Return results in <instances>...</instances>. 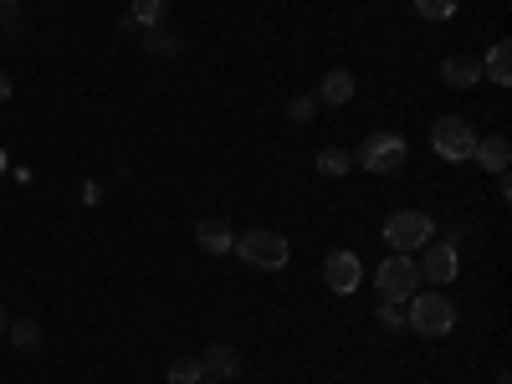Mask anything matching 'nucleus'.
I'll use <instances>...</instances> for the list:
<instances>
[{
    "mask_svg": "<svg viewBox=\"0 0 512 384\" xmlns=\"http://www.w3.org/2000/svg\"><path fill=\"white\" fill-rule=\"evenodd\" d=\"M405 328H415L420 338H446L456 328V303L446 292H415L405 303Z\"/></svg>",
    "mask_w": 512,
    "mask_h": 384,
    "instance_id": "1",
    "label": "nucleus"
},
{
    "mask_svg": "<svg viewBox=\"0 0 512 384\" xmlns=\"http://www.w3.org/2000/svg\"><path fill=\"white\" fill-rule=\"evenodd\" d=\"M246 267H256V272H282L287 262H292V246H287V236H277V231H267V226H256V231H246V236H236V246H231Z\"/></svg>",
    "mask_w": 512,
    "mask_h": 384,
    "instance_id": "2",
    "label": "nucleus"
},
{
    "mask_svg": "<svg viewBox=\"0 0 512 384\" xmlns=\"http://www.w3.org/2000/svg\"><path fill=\"white\" fill-rule=\"evenodd\" d=\"M384 241H390V251H400V256H415L425 241H436V221L425 216V210H395L390 221H384V231H379Z\"/></svg>",
    "mask_w": 512,
    "mask_h": 384,
    "instance_id": "3",
    "label": "nucleus"
},
{
    "mask_svg": "<svg viewBox=\"0 0 512 384\" xmlns=\"http://www.w3.org/2000/svg\"><path fill=\"white\" fill-rule=\"evenodd\" d=\"M374 287H379V297H384V303H410V297L420 292L415 256H400V251H390V256L379 262V272H374Z\"/></svg>",
    "mask_w": 512,
    "mask_h": 384,
    "instance_id": "4",
    "label": "nucleus"
},
{
    "mask_svg": "<svg viewBox=\"0 0 512 384\" xmlns=\"http://www.w3.org/2000/svg\"><path fill=\"white\" fill-rule=\"evenodd\" d=\"M405 154H410V144L400 134H390V128H379V134L364 139V149L354 154V164L369 169V175H395V169L405 164Z\"/></svg>",
    "mask_w": 512,
    "mask_h": 384,
    "instance_id": "5",
    "label": "nucleus"
},
{
    "mask_svg": "<svg viewBox=\"0 0 512 384\" xmlns=\"http://www.w3.org/2000/svg\"><path fill=\"white\" fill-rule=\"evenodd\" d=\"M431 149H436L446 164L472 159V149H477V128H472V118H461V113L441 118V123L431 128Z\"/></svg>",
    "mask_w": 512,
    "mask_h": 384,
    "instance_id": "6",
    "label": "nucleus"
},
{
    "mask_svg": "<svg viewBox=\"0 0 512 384\" xmlns=\"http://www.w3.org/2000/svg\"><path fill=\"white\" fill-rule=\"evenodd\" d=\"M415 272H420V282L446 287V282H456V272H461V251H456L451 241H425V246H420Z\"/></svg>",
    "mask_w": 512,
    "mask_h": 384,
    "instance_id": "7",
    "label": "nucleus"
},
{
    "mask_svg": "<svg viewBox=\"0 0 512 384\" xmlns=\"http://www.w3.org/2000/svg\"><path fill=\"white\" fill-rule=\"evenodd\" d=\"M323 282H328V292H338V297H349V292H359V282H364V262H359V251H328L323 256Z\"/></svg>",
    "mask_w": 512,
    "mask_h": 384,
    "instance_id": "8",
    "label": "nucleus"
},
{
    "mask_svg": "<svg viewBox=\"0 0 512 384\" xmlns=\"http://www.w3.org/2000/svg\"><path fill=\"white\" fill-rule=\"evenodd\" d=\"M313 98H318V103H328V108H344V103L354 98V72H344V67H328Z\"/></svg>",
    "mask_w": 512,
    "mask_h": 384,
    "instance_id": "9",
    "label": "nucleus"
},
{
    "mask_svg": "<svg viewBox=\"0 0 512 384\" xmlns=\"http://www.w3.org/2000/svg\"><path fill=\"white\" fill-rule=\"evenodd\" d=\"M441 82H446V88H477V82H482V62L477 57H441Z\"/></svg>",
    "mask_w": 512,
    "mask_h": 384,
    "instance_id": "10",
    "label": "nucleus"
},
{
    "mask_svg": "<svg viewBox=\"0 0 512 384\" xmlns=\"http://www.w3.org/2000/svg\"><path fill=\"white\" fill-rule=\"evenodd\" d=\"M200 369H205V379H236L241 374V354L231 344H210L200 354Z\"/></svg>",
    "mask_w": 512,
    "mask_h": 384,
    "instance_id": "11",
    "label": "nucleus"
},
{
    "mask_svg": "<svg viewBox=\"0 0 512 384\" xmlns=\"http://www.w3.org/2000/svg\"><path fill=\"white\" fill-rule=\"evenodd\" d=\"M195 246L210 251V256H226L236 246V231L226 221H195Z\"/></svg>",
    "mask_w": 512,
    "mask_h": 384,
    "instance_id": "12",
    "label": "nucleus"
},
{
    "mask_svg": "<svg viewBox=\"0 0 512 384\" xmlns=\"http://www.w3.org/2000/svg\"><path fill=\"white\" fill-rule=\"evenodd\" d=\"M507 139L502 134H487V139H477V149H472V159L482 164V169H492V175H507Z\"/></svg>",
    "mask_w": 512,
    "mask_h": 384,
    "instance_id": "13",
    "label": "nucleus"
},
{
    "mask_svg": "<svg viewBox=\"0 0 512 384\" xmlns=\"http://www.w3.org/2000/svg\"><path fill=\"white\" fill-rule=\"evenodd\" d=\"M482 77H492L497 88H507V82H512V41H497V47L487 52V62H482Z\"/></svg>",
    "mask_w": 512,
    "mask_h": 384,
    "instance_id": "14",
    "label": "nucleus"
},
{
    "mask_svg": "<svg viewBox=\"0 0 512 384\" xmlns=\"http://www.w3.org/2000/svg\"><path fill=\"white\" fill-rule=\"evenodd\" d=\"M164 11H169V0H134V6H128V21H134L139 31H149V26H164Z\"/></svg>",
    "mask_w": 512,
    "mask_h": 384,
    "instance_id": "15",
    "label": "nucleus"
},
{
    "mask_svg": "<svg viewBox=\"0 0 512 384\" xmlns=\"http://www.w3.org/2000/svg\"><path fill=\"white\" fill-rule=\"evenodd\" d=\"M6 333H11V344H16L21 354H36V349H41V328H36L31 318H11Z\"/></svg>",
    "mask_w": 512,
    "mask_h": 384,
    "instance_id": "16",
    "label": "nucleus"
},
{
    "mask_svg": "<svg viewBox=\"0 0 512 384\" xmlns=\"http://www.w3.org/2000/svg\"><path fill=\"white\" fill-rule=\"evenodd\" d=\"M349 169H354V154H349V149H323V154H318V175H328V180L349 175Z\"/></svg>",
    "mask_w": 512,
    "mask_h": 384,
    "instance_id": "17",
    "label": "nucleus"
},
{
    "mask_svg": "<svg viewBox=\"0 0 512 384\" xmlns=\"http://www.w3.org/2000/svg\"><path fill=\"white\" fill-rule=\"evenodd\" d=\"M144 47H149L154 57H175V52H180V36H169L164 26H149V31H144Z\"/></svg>",
    "mask_w": 512,
    "mask_h": 384,
    "instance_id": "18",
    "label": "nucleus"
},
{
    "mask_svg": "<svg viewBox=\"0 0 512 384\" xmlns=\"http://www.w3.org/2000/svg\"><path fill=\"white\" fill-rule=\"evenodd\" d=\"M415 16L420 21H451L456 16V0H415Z\"/></svg>",
    "mask_w": 512,
    "mask_h": 384,
    "instance_id": "19",
    "label": "nucleus"
},
{
    "mask_svg": "<svg viewBox=\"0 0 512 384\" xmlns=\"http://www.w3.org/2000/svg\"><path fill=\"white\" fill-rule=\"evenodd\" d=\"M200 379H205L200 359H175L169 364V384H200Z\"/></svg>",
    "mask_w": 512,
    "mask_h": 384,
    "instance_id": "20",
    "label": "nucleus"
},
{
    "mask_svg": "<svg viewBox=\"0 0 512 384\" xmlns=\"http://www.w3.org/2000/svg\"><path fill=\"white\" fill-rule=\"evenodd\" d=\"M374 318L395 333V328H405V303H379V313H374Z\"/></svg>",
    "mask_w": 512,
    "mask_h": 384,
    "instance_id": "21",
    "label": "nucleus"
},
{
    "mask_svg": "<svg viewBox=\"0 0 512 384\" xmlns=\"http://www.w3.org/2000/svg\"><path fill=\"white\" fill-rule=\"evenodd\" d=\"M287 113H292V123H308V118L318 113V98H313V93H303V98H292V108H287Z\"/></svg>",
    "mask_w": 512,
    "mask_h": 384,
    "instance_id": "22",
    "label": "nucleus"
},
{
    "mask_svg": "<svg viewBox=\"0 0 512 384\" xmlns=\"http://www.w3.org/2000/svg\"><path fill=\"white\" fill-rule=\"evenodd\" d=\"M0 31H21V11H16V0H0Z\"/></svg>",
    "mask_w": 512,
    "mask_h": 384,
    "instance_id": "23",
    "label": "nucleus"
},
{
    "mask_svg": "<svg viewBox=\"0 0 512 384\" xmlns=\"http://www.w3.org/2000/svg\"><path fill=\"white\" fill-rule=\"evenodd\" d=\"M82 200L98 205V200H103V185H98V180H88V185H82Z\"/></svg>",
    "mask_w": 512,
    "mask_h": 384,
    "instance_id": "24",
    "label": "nucleus"
},
{
    "mask_svg": "<svg viewBox=\"0 0 512 384\" xmlns=\"http://www.w3.org/2000/svg\"><path fill=\"white\" fill-rule=\"evenodd\" d=\"M6 98H11V77H6V72H0V103H6Z\"/></svg>",
    "mask_w": 512,
    "mask_h": 384,
    "instance_id": "25",
    "label": "nucleus"
},
{
    "mask_svg": "<svg viewBox=\"0 0 512 384\" xmlns=\"http://www.w3.org/2000/svg\"><path fill=\"white\" fill-rule=\"evenodd\" d=\"M6 328H11V313H6V303H0V338H6Z\"/></svg>",
    "mask_w": 512,
    "mask_h": 384,
    "instance_id": "26",
    "label": "nucleus"
},
{
    "mask_svg": "<svg viewBox=\"0 0 512 384\" xmlns=\"http://www.w3.org/2000/svg\"><path fill=\"white\" fill-rule=\"evenodd\" d=\"M200 384H221V379H200Z\"/></svg>",
    "mask_w": 512,
    "mask_h": 384,
    "instance_id": "27",
    "label": "nucleus"
},
{
    "mask_svg": "<svg viewBox=\"0 0 512 384\" xmlns=\"http://www.w3.org/2000/svg\"><path fill=\"white\" fill-rule=\"evenodd\" d=\"M497 384H507V374H497Z\"/></svg>",
    "mask_w": 512,
    "mask_h": 384,
    "instance_id": "28",
    "label": "nucleus"
},
{
    "mask_svg": "<svg viewBox=\"0 0 512 384\" xmlns=\"http://www.w3.org/2000/svg\"><path fill=\"white\" fill-rule=\"evenodd\" d=\"M0 169H6V154H0Z\"/></svg>",
    "mask_w": 512,
    "mask_h": 384,
    "instance_id": "29",
    "label": "nucleus"
}]
</instances>
